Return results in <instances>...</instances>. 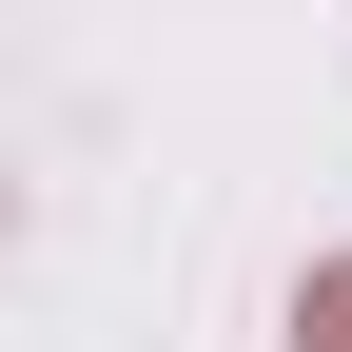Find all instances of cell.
Returning <instances> with one entry per match:
<instances>
[{
  "instance_id": "1",
  "label": "cell",
  "mask_w": 352,
  "mask_h": 352,
  "mask_svg": "<svg viewBox=\"0 0 352 352\" xmlns=\"http://www.w3.org/2000/svg\"><path fill=\"white\" fill-rule=\"evenodd\" d=\"M294 352H352V254H333L314 294H294Z\"/></svg>"
}]
</instances>
